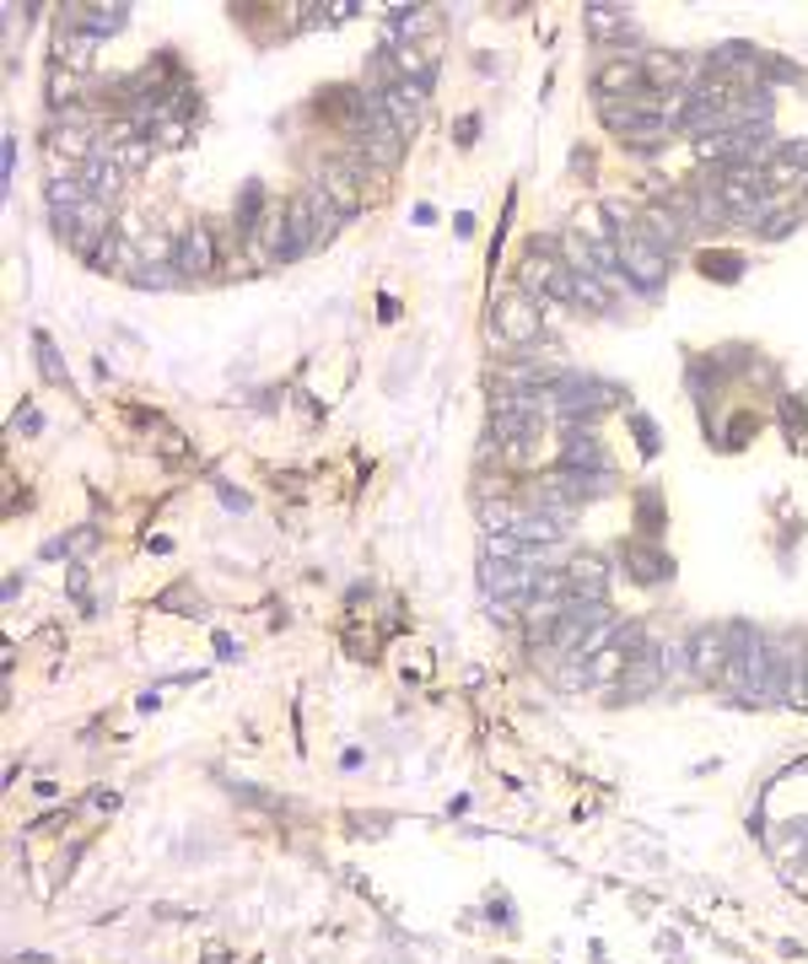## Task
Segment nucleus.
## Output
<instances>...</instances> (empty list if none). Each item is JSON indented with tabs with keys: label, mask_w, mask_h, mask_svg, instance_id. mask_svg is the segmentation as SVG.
Returning a JSON list of instances; mask_svg holds the SVG:
<instances>
[{
	"label": "nucleus",
	"mask_w": 808,
	"mask_h": 964,
	"mask_svg": "<svg viewBox=\"0 0 808 964\" xmlns=\"http://www.w3.org/2000/svg\"><path fill=\"white\" fill-rule=\"evenodd\" d=\"M561 459H566V469H582V474H609V453H603V442L588 436V431H577V426H566Z\"/></svg>",
	"instance_id": "7"
},
{
	"label": "nucleus",
	"mask_w": 808,
	"mask_h": 964,
	"mask_svg": "<svg viewBox=\"0 0 808 964\" xmlns=\"http://www.w3.org/2000/svg\"><path fill=\"white\" fill-rule=\"evenodd\" d=\"M318 189L335 200L340 215L361 211V168L356 162H318Z\"/></svg>",
	"instance_id": "5"
},
{
	"label": "nucleus",
	"mask_w": 808,
	"mask_h": 964,
	"mask_svg": "<svg viewBox=\"0 0 808 964\" xmlns=\"http://www.w3.org/2000/svg\"><path fill=\"white\" fill-rule=\"evenodd\" d=\"M620 264H626V281H636L641 291H658L668 281V253L658 243H647L641 227H620Z\"/></svg>",
	"instance_id": "1"
},
{
	"label": "nucleus",
	"mask_w": 808,
	"mask_h": 964,
	"mask_svg": "<svg viewBox=\"0 0 808 964\" xmlns=\"http://www.w3.org/2000/svg\"><path fill=\"white\" fill-rule=\"evenodd\" d=\"M491 334H496V340H507V345H523V340H533V334H539V308L528 302L523 291H507V297H496V308H491Z\"/></svg>",
	"instance_id": "2"
},
{
	"label": "nucleus",
	"mask_w": 808,
	"mask_h": 964,
	"mask_svg": "<svg viewBox=\"0 0 808 964\" xmlns=\"http://www.w3.org/2000/svg\"><path fill=\"white\" fill-rule=\"evenodd\" d=\"M378 103H383V113L399 124V135H410L416 124L426 119V81H388L383 92H378Z\"/></svg>",
	"instance_id": "3"
},
{
	"label": "nucleus",
	"mask_w": 808,
	"mask_h": 964,
	"mask_svg": "<svg viewBox=\"0 0 808 964\" xmlns=\"http://www.w3.org/2000/svg\"><path fill=\"white\" fill-rule=\"evenodd\" d=\"M728 657H734V636H728V631L701 625V631L690 636V669H696V679H722L728 674Z\"/></svg>",
	"instance_id": "4"
},
{
	"label": "nucleus",
	"mask_w": 808,
	"mask_h": 964,
	"mask_svg": "<svg viewBox=\"0 0 808 964\" xmlns=\"http://www.w3.org/2000/svg\"><path fill=\"white\" fill-rule=\"evenodd\" d=\"M216 270V238L206 232V227H189L183 238H178L173 249V275H194V281H206Z\"/></svg>",
	"instance_id": "6"
}]
</instances>
